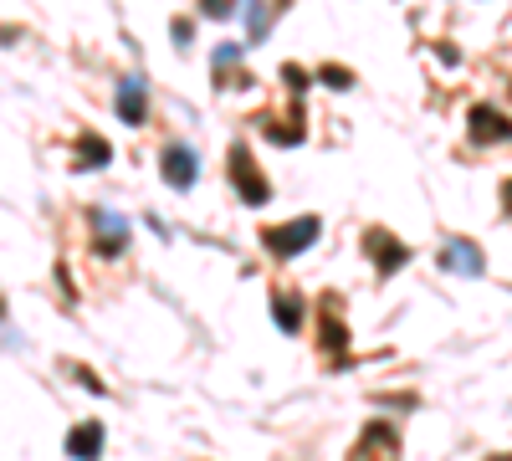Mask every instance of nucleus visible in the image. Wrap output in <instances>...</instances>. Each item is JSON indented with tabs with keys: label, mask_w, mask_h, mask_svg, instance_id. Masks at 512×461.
I'll return each instance as SVG.
<instances>
[{
	"label": "nucleus",
	"mask_w": 512,
	"mask_h": 461,
	"mask_svg": "<svg viewBox=\"0 0 512 461\" xmlns=\"http://www.w3.org/2000/svg\"><path fill=\"white\" fill-rule=\"evenodd\" d=\"M277 144H303V123H272V129H267Z\"/></svg>",
	"instance_id": "2eb2a0df"
},
{
	"label": "nucleus",
	"mask_w": 512,
	"mask_h": 461,
	"mask_svg": "<svg viewBox=\"0 0 512 461\" xmlns=\"http://www.w3.org/2000/svg\"><path fill=\"white\" fill-rule=\"evenodd\" d=\"M272 313H277V328H282V333H297V328H303V298H292V292H277V298H272Z\"/></svg>",
	"instance_id": "ddd939ff"
},
{
	"label": "nucleus",
	"mask_w": 512,
	"mask_h": 461,
	"mask_svg": "<svg viewBox=\"0 0 512 461\" xmlns=\"http://www.w3.org/2000/svg\"><path fill=\"white\" fill-rule=\"evenodd\" d=\"M200 11H205V16H216V21H226V16L236 11V0H200Z\"/></svg>",
	"instance_id": "f3484780"
},
{
	"label": "nucleus",
	"mask_w": 512,
	"mask_h": 461,
	"mask_svg": "<svg viewBox=\"0 0 512 461\" xmlns=\"http://www.w3.org/2000/svg\"><path fill=\"white\" fill-rule=\"evenodd\" d=\"M93 226H98V251H103V257L123 251V241H128V226L123 221H113L108 211H93Z\"/></svg>",
	"instance_id": "9d476101"
},
{
	"label": "nucleus",
	"mask_w": 512,
	"mask_h": 461,
	"mask_svg": "<svg viewBox=\"0 0 512 461\" xmlns=\"http://www.w3.org/2000/svg\"><path fill=\"white\" fill-rule=\"evenodd\" d=\"M159 170H164V180L175 185V190H190L195 175H200V159H195V149H185V144H169V149L159 154Z\"/></svg>",
	"instance_id": "423d86ee"
},
{
	"label": "nucleus",
	"mask_w": 512,
	"mask_h": 461,
	"mask_svg": "<svg viewBox=\"0 0 512 461\" xmlns=\"http://www.w3.org/2000/svg\"><path fill=\"white\" fill-rule=\"evenodd\" d=\"M441 267H446V272H461V277H477V272H482V251H477V241L451 236V241L441 246Z\"/></svg>",
	"instance_id": "0eeeda50"
},
{
	"label": "nucleus",
	"mask_w": 512,
	"mask_h": 461,
	"mask_svg": "<svg viewBox=\"0 0 512 461\" xmlns=\"http://www.w3.org/2000/svg\"><path fill=\"white\" fill-rule=\"evenodd\" d=\"M118 113H123V123H144V113H149L144 77H123V88H118Z\"/></svg>",
	"instance_id": "6e6552de"
},
{
	"label": "nucleus",
	"mask_w": 512,
	"mask_h": 461,
	"mask_svg": "<svg viewBox=\"0 0 512 461\" xmlns=\"http://www.w3.org/2000/svg\"><path fill=\"white\" fill-rule=\"evenodd\" d=\"M364 251H369V257H374V267H379V277H395L405 262H410V246L405 241H395L390 231H364Z\"/></svg>",
	"instance_id": "7ed1b4c3"
},
{
	"label": "nucleus",
	"mask_w": 512,
	"mask_h": 461,
	"mask_svg": "<svg viewBox=\"0 0 512 461\" xmlns=\"http://www.w3.org/2000/svg\"><path fill=\"white\" fill-rule=\"evenodd\" d=\"M262 241H267L272 257H303V251L318 241V216H297L292 226H272Z\"/></svg>",
	"instance_id": "f257e3e1"
},
{
	"label": "nucleus",
	"mask_w": 512,
	"mask_h": 461,
	"mask_svg": "<svg viewBox=\"0 0 512 461\" xmlns=\"http://www.w3.org/2000/svg\"><path fill=\"white\" fill-rule=\"evenodd\" d=\"M318 77L328 82V88H354V72H349V67H323Z\"/></svg>",
	"instance_id": "dca6fc26"
},
{
	"label": "nucleus",
	"mask_w": 512,
	"mask_h": 461,
	"mask_svg": "<svg viewBox=\"0 0 512 461\" xmlns=\"http://www.w3.org/2000/svg\"><path fill=\"white\" fill-rule=\"evenodd\" d=\"M108 159H113V149H108L103 134H82L77 139V164H82V170H103Z\"/></svg>",
	"instance_id": "f8f14e48"
},
{
	"label": "nucleus",
	"mask_w": 512,
	"mask_h": 461,
	"mask_svg": "<svg viewBox=\"0 0 512 461\" xmlns=\"http://www.w3.org/2000/svg\"><path fill=\"white\" fill-rule=\"evenodd\" d=\"M502 205H507V211H512V180L502 185Z\"/></svg>",
	"instance_id": "a211bd4d"
},
{
	"label": "nucleus",
	"mask_w": 512,
	"mask_h": 461,
	"mask_svg": "<svg viewBox=\"0 0 512 461\" xmlns=\"http://www.w3.org/2000/svg\"><path fill=\"white\" fill-rule=\"evenodd\" d=\"M251 6V21H246V41H262L267 26H272V11H267V0H246Z\"/></svg>",
	"instance_id": "4468645a"
},
{
	"label": "nucleus",
	"mask_w": 512,
	"mask_h": 461,
	"mask_svg": "<svg viewBox=\"0 0 512 461\" xmlns=\"http://www.w3.org/2000/svg\"><path fill=\"white\" fill-rule=\"evenodd\" d=\"M231 180H236V190L246 195V205H267V200H272V185H267V175L256 170V159H251L241 144L231 149Z\"/></svg>",
	"instance_id": "f03ea898"
},
{
	"label": "nucleus",
	"mask_w": 512,
	"mask_h": 461,
	"mask_svg": "<svg viewBox=\"0 0 512 461\" xmlns=\"http://www.w3.org/2000/svg\"><path fill=\"white\" fill-rule=\"evenodd\" d=\"M354 461H400V431L384 426V421L364 426V436L354 446Z\"/></svg>",
	"instance_id": "20e7f679"
},
{
	"label": "nucleus",
	"mask_w": 512,
	"mask_h": 461,
	"mask_svg": "<svg viewBox=\"0 0 512 461\" xmlns=\"http://www.w3.org/2000/svg\"><path fill=\"white\" fill-rule=\"evenodd\" d=\"M466 129H472V139H477V144H507V139H512V118H507V113H497L492 103H477V108H472V118H466Z\"/></svg>",
	"instance_id": "39448f33"
},
{
	"label": "nucleus",
	"mask_w": 512,
	"mask_h": 461,
	"mask_svg": "<svg viewBox=\"0 0 512 461\" xmlns=\"http://www.w3.org/2000/svg\"><path fill=\"white\" fill-rule=\"evenodd\" d=\"M323 349L338 359L333 369H349V364H344V349H349V328L338 323V313H328V308H323Z\"/></svg>",
	"instance_id": "9b49d317"
},
{
	"label": "nucleus",
	"mask_w": 512,
	"mask_h": 461,
	"mask_svg": "<svg viewBox=\"0 0 512 461\" xmlns=\"http://www.w3.org/2000/svg\"><path fill=\"white\" fill-rule=\"evenodd\" d=\"M67 456H72V461H98V456H103V426H98V421L77 426V431L67 436Z\"/></svg>",
	"instance_id": "1a4fd4ad"
}]
</instances>
